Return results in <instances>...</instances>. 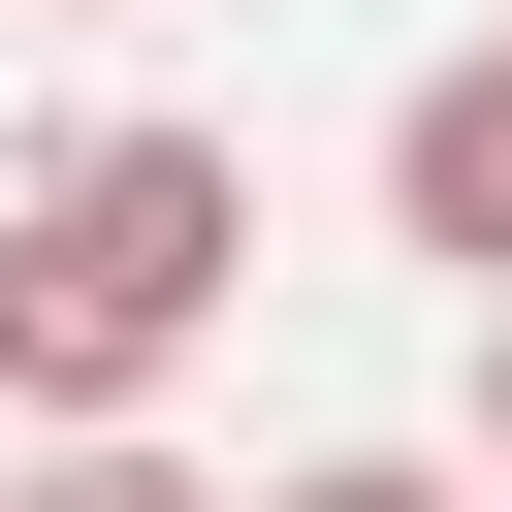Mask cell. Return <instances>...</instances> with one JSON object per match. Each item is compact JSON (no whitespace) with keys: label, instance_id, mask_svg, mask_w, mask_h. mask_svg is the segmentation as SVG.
Segmentation results:
<instances>
[{"label":"cell","instance_id":"1","mask_svg":"<svg viewBox=\"0 0 512 512\" xmlns=\"http://www.w3.org/2000/svg\"><path fill=\"white\" fill-rule=\"evenodd\" d=\"M224 288H256V160L224 128H64L0 192V448L32 416H160L224 352Z\"/></svg>","mask_w":512,"mask_h":512},{"label":"cell","instance_id":"2","mask_svg":"<svg viewBox=\"0 0 512 512\" xmlns=\"http://www.w3.org/2000/svg\"><path fill=\"white\" fill-rule=\"evenodd\" d=\"M384 256H448V288H512V32L384 96Z\"/></svg>","mask_w":512,"mask_h":512},{"label":"cell","instance_id":"3","mask_svg":"<svg viewBox=\"0 0 512 512\" xmlns=\"http://www.w3.org/2000/svg\"><path fill=\"white\" fill-rule=\"evenodd\" d=\"M0 512H256V480H192L160 416H32V448H0Z\"/></svg>","mask_w":512,"mask_h":512},{"label":"cell","instance_id":"4","mask_svg":"<svg viewBox=\"0 0 512 512\" xmlns=\"http://www.w3.org/2000/svg\"><path fill=\"white\" fill-rule=\"evenodd\" d=\"M256 512H480V480H448V448H288Z\"/></svg>","mask_w":512,"mask_h":512},{"label":"cell","instance_id":"5","mask_svg":"<svg viewBox=\"0 0 512 512\" xmlns=\"http://www.w3.org/2000/svg\"><path fill=\"white\" fill-rule=\"evenodd\" d=\"M448 480H480V512H512V288H480V416H448Z\"/></svg>","mask_w":512,"mask_h":512}]
</instances>
